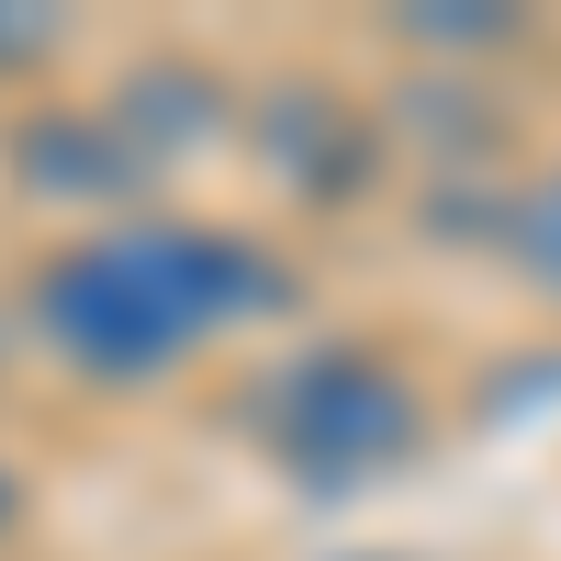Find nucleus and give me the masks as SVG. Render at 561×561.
Masks as SVG:
<instances>
[{"label":"nucleus","instance_id":"obj_1","mask_svg":"<svg viewBox=\"0 0 561 561\" xmlns=\"http://www.w3.org/2000/svg\"><path fill=\"white\" fill-rule=\"evenodd\" d=\"M270 304H280V259L248 248L237 225H113L34 280V325L90 382H158L192 337L248 325Z\"/></svg>","mask_w":561,"mask_h":561},{"label":"nucleus","instance_id":"obj_2","mask_svg":"<svg viewBox=\"0 0 561 561\" xmlns=\"http://www.w3.org/2000/svg\"><path fill=\"white\" fill-rule=\"evenodd\" d=\"M270 460L280 472H304L325 494H348V483H382L415 460V438H427V404H415V382L393 359H370V348H314L293 359L270 382Z\"/></svg>","mask_w":561,"mask_h":561},{"label":"nucleus","instance_id":"obj_3","mask_svg":"<svg viewBox=\"0 0 561 561\" xmlns=\"http://www.w3.org/2000/svg\"><path fill=\"white\" fill-rule=\"evenodd\" d=\"M12 169L45 203H113V192H135V147L113 135V113H45V124H23Z\"/></svg>","mask_w":561,"mask_h":561},{"label":"nucleus","instance_id":"obj_4","mask_svg":"<svg viewBox=\"0 0 561 561\" xmlns=\"http://www.w3.org/2000/svg\"><path fill=\"white\" fill-rule=\"evenodd\" d=\"M214 124V79H180V68H147L135 79V102H113V135L135 158L147 147H180V135H203Z\"/></svg>","mask_w":561,"mask_h":561},{"label":"nucleus","instance_id":"obj_5","mask_svg":"<svg viewBox=\"0 0 561 561\" xmlns=\"http://www.w3.org/2000/svg\"><path fill=\"white\" fill-rule=\"evenodd\" d=\"M505 248L528 259V280H550V293H561V180L517 203V225H505Z\"/></svg>","mask_w":561,"mask_h":561},{"label":"nucleus","instance_id":"obj_6","mask_svg":"<svg viewBox=\"0 0 561 561\" xmlns=\"http://www.w3.org/2000/svg\"><path fill=\"white\" fill-rule=\"evenodd\" d=\"M415 34H427V45H494L505 23L494 12H415Z\"/></svg>","mask_w":561,"mask_h":561},{"label":"nucleus","instance_id":"obj_7","mask_svg":"<svg viewBox=\"0 0 561 561\" xmlns=\"http://www.w3.org/2000/svg\"><path fill=\"white\" fill-rule=\"evenodd\" d=\"M12 517H23V494H12V472H0V528H12Z\"/></svg>","mask_w":561,"mask_h":561}]
</instances>
